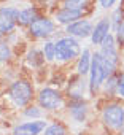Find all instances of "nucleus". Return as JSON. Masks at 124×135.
Here are the masks:
<instances>
[{
	"mask_svg": "<svg viewBox=\"0 0 124 135\" xmlns=\"http://www.w3.org/2000/svg\"><path fill=\"white\" fill-rule=\"evenodd\" d=\"M46 129V121H29L18 124L13 129V135H41Z\"/></svg>",
	"mask_w": 124,
	"mask_h": 135,
	"instance_id": "9b49d317",
	"label": "nucleus"
},
{
	"mask_svg": "<svg viewBox=\"0 0 124 135\" xmlns=\"http://www.w3.org/2000/svg\"><path fill=\"white\" fill-rule=\"evenodd\" d=\"M11 57V49L7 43H0V62H7Z\"/></svg>",
	"mask_w": 124,
	"mask_h": 135,
	"instance_id": "5701e85b",
	"label": "nucleus"
},
{
	"mask_svg": "<svg viewBox=\"0 0 124 135\" xmlns=\"http://www.w3.org/2000/svg\"><path fill=\"white\" fill-rule=\"evenodd\" d=\"M37 18H40V13H38V10L35 8V7H27V8H24V10H21L19 11V16H18V24L19 26H26V27H29Z\"/></svg>",
	"mask_w": 124,
	"mask_h": 135,
	"instance_id": "4468645a",
	"label": "nucleus"
},
{
	"mask_svg": "<svg viewBox=\"0 0 124 135\" xmlns=\"http://www.w3.org/2000/svg\"><path fill=\"white\" fill-rule=\"evenodd\" d=\"M116 95L124 99V72H118V81H116Z\"/></svg>",
	"mask_w": 124,
	"mask_h": 135,
	"instance_id": "4be33fe9",
	"label": "nucleus"
},
{
	"mask_svg": "<svg viewBox=\"0 0 124 135\" xmlns=\"http://www.w3.org/2000/svg\"><path fill=\"white\" fill-rule=\"evenodd\" d=\"M100 118L107 129L119 132L124 127V105L119 102H108L102 108Z\"/></svg>",
	"mask_w": 124,
	"mask_h": 135,
	"instance_id": "f03ea898",
	"label": "nucleus"
},
{
	"mask_svg": "<svg viewBox=\"0 0 124 135\" xmlns=\"http://www.w3.org/2000/svg\"><path fill=\"white\" fill-rule=\"evenodd\" d=\"M91 64H92V52L84 48V49L81 51L80 57H78V65H77V70H78V75H80V76L89 75Z\"/></svg>",
	"mask_w": 124,
	"mask_h": 135,
	"instance_id": "ddd939ff",
	"label": "nucleus"
},
{
	"mask_svg": "<svg viewBox=\"0 0 124 135\" xmlns=\"http://www.w3.org/2000/svg\"><path fill=\"white\" fill-rule=\"evenodd\" d=\"M43 56H45V59L48 60V62H53V60H56V43H53V41H46L45 45H43Z\"/></svg>",
	"mask_w": 124,
	"mask_h": 135,
	"instance_id": "a211bd4d",
	"label": "nucleus"
},
{
	"mask_svg": "<svg viewBox=\"0 0 124 135\" xmlns=\"http://www.w3.org/2000/svg\"><path fill=\"white\" fill-rule=\"evenodd\" d=\"M119 135H124V127H122V129L119 130Z\"/></svg>",
	"mask_w": 124,
	"mask_h": 135,
	"instance_id": "a878e982",
	"label": "nucleus"
},
{
	"mask_svg": "<svg viewBox=\"0 0 124 135\" xmlns=\"http://www.w3.org/2000/svg\"><path fill=\"white\" fill-rule=\"evenodd\" d=\"M107 80V75H105V69H103V62H102V54L97 51L92 54V64H91V70H89V92L91 95H96L100 88L103 86Z\"/></svg>",
	"mask_w": 124,
	"mask_h": 135,
	"instance_id": "20e7f679",
	"label": "nucleus"
},
{
	"mask_svg": "<svg viewBox=\"0 0 124 135\" xmlns=\"http://www.w3.org/2000/svg\"><path fill=\"white\" fill-rule=\"evenodd\" d=\"M115 37H116V43H118V46H124V21L116 27V30H115Z\"/></svg>",
	"mask_w": 124,
	"mask_h": 135,
	"instance_id": "b1692460",
	"label": "nucleus"
},
{
	"mask_svg": "<svg viewBox=\"0 0 124 135\" xmlns=\"http://www.w3.org/2000/svg\"><path fill=\"white\" fill-rule=\"evenodd\" d=\"M116 81H118V72L105 80L103 86H105V94L107 95H110V97L111 95H116Z\"/></svg>",
	"mask_w": 124,
	"mask_h": 135,
	"instance_id": "dca6fc26",
	"label": "nucleus"
},
{
	"mask_svg": "<svg viewBox=\"0 0 124 135\" xmlns=\"http://www.w3.org/2000/svg\"><path fill=\"white\" fill-rule=\"evenodd\" d=\"M8 97L16 108H26L34 100V86L27 80H16L8 88Z\"/></svg>",
	"mask_w": 124,
	"mask_h": 135,
	"instance_id": "f257e3e1",
	"label": "nucleus"
},
{
	"mask_svg": "<svg viewBox=\"0 0 124 135\" xmlns=\"http://www.w3.org/2000/svg\"><path fill=\"white\" fill-rule=\"evenodd\" d=\"M45 56H43V51H38V49H32L29 52V62L32 67H40L43 62H45Z\"/></svg>",
	"mask_w": 124,
	"mask_h": 135,
	"instance_id": "6ab92c4d",
	"label": "nucleus"
},
{
	"mask_svg": "<svg viewBox=\"0 0 124 135\" xmlns=\"http://www.w3.org/2000/svg\"><path fill=\"white\" fill-rule=\"evenodd\" d=\"M92 30H94V24L89 19H84V18L65 26L67 35H72L75 38H88V37L92 35Z\"/></svg>",
	"mask_w": 124,
	"mask_h": 135,
	"instance_id": "6e6552de",
	"label": "nucleus"
},
{
	"mask_svg": "<svg viewBox=\"0 0 124 135\" xmlns=\"http://www.w3.org/2000/svg\"><path fill=\"white\" fill-rule=\"evenodd\" d=\"M84 16V11L81 10H73V8H67V7H62L56 11L54 15V21L57 24H62V26H69L78 19H81Z\"/></svg>",
	"mask_w": 124,
	"mask_h": 135,
	"instance_id": "1a4fd4ad",
	"label": "nucleus"
},
{
	"mask_svg": "<svg viewBox=\"0 0 124 135\" xmlns=\"http://www.w3.org/2000/svg\"><path fill=\"white\" fill-rule=\"evenodd\" d=\"M41 135H67V127L62 122H53L49 126H46V129L43 130Z\"/></svg>",
	"mask_w": 124,
	"mask_h": 135,
	"instance_id": "2eb2a0df",
	"label": "nucleus"
},
{
	"mask_svg": "<svg viewBox=\"0 0 124 135\" xmlns=\"http://www.w3.org/2000/svg\"><path fill=\"white\" fill-rule=\"evenodd\" d=\"M111 19L110 18H102L99 19V22L94 26V30H92V35H91V41L92 45H99L111 33Z\"/></svg>",
	"mask_w": 124,
	"mask_h": 135,
	"instance_id": "9d476101",
	"label": "nucleus"
},
{
	"mask_svg": "<svg viewBox=\"0 0 124 135\" xmlns=\"http://www.w3.org/2000/svg\"><path fill=\"white\" fill-rule=\"evenodd\" d=\"M110 19H111V27H113V30H116V27L124 21V8H122V7L116 8V10L113 11V15L110 16Z\"/></svg>",
	"mask_w": 124,
	"mask_h": 135,
	"instance_id": "412c9836",
	"label": "nucleus"
},
{
	"mask_svg": "<svg viewBox=\"0 0 124 135\" xmlns=\"http://www.w3.org/2000/svg\"><path fill=\"white\" fill-rule=\"evenodd\" d=\"M19 10L13 7H3L0 8V35L11 33L18 24Z\"/></svg>",
	"mask_w": 124,
	"mask_h": 135,
	"instance_id": "0eeeda50",
	"label": "nucleus"
},
{
	"mask_svg": "<svg viewBox=\"0 0 124 135\" xmlns=\"http://www.w3.org/2000/svg\"><path fill=\"white\" fill-rule=\"evenodd\" d=\"M54 32L56 22L48 16H40L29 26V33L34 38H49L51 35H54Z\"/></svg>",
	"mask_w": 124,
	"mask_h": 135,
	"instance_id": "423d86ee",
	"label": "nucleus"
},
{
	"mask_svg": "<svg viewBox=\"0 0 124 135\" xmlns=\"http://www.w3.org/2000/svg\"><path fill=\"white\" fill-rule=\"evenodd\" d=\"M81 51L78 40L72 35L62 37L56 41V60L59 62H72L80 57Z\"/></svg>",
	"mask_w": 124,
	"mask_h": 135,
	"instance_id": "7ed1b4c3",
	"label": "nucleus"
},
{
	"mask_svg": "<svg viewBox=\"0 0 124 135\" xmlns=\"http://www.w3.org/2000/svg\"><path fill=\"white\" fill-rule=\"evenodd\" d=\"M88 5H89V0H64V2H62V7L73 8V10H81V11H86Z\"/></svg>",
	"mask_w": 124,
	"mask_h": 135,
	"instance_id": "f3484780",
	"label": "nucleus"
},
{
	"mask_svg": "<svg viewBox=\"0 0 124 135\" xmlns=\"http://www.w3.org/2000/svg\"><path fill=\"white\" fill-rule=\"evenodd\" d=\"M69 114L77 122H84L88 118V103L83 99H72L69 103Z\"/></svg>",
	"mask_w": 124,
	"mask_h": 135,
	"instance_id": "f8f14e48",
	"label": "nucleus"
},
{
	"mask_svg": "<svg viewBox=\"0 0 124 135\" xmlns=\"http://www.w3.org/2000/svg\"><path fill=\"white\" fill-rule=\"evenodd\" d=\"M41 107L40 105H27L24 108V116L32 118V119H40L41 118Z\"/></svg>",
	"mask_w": 124,
	"mask_h": 135,
	"instance_id": "aec40b11",
	"label": "nucleus"
},
{
	"mask_svg": "<svg viewBox=\"0 0 124 135\" xmlns=\"http://www.w3.org/2000/svg\"><path fill=\"white\" fill-rule=\"evenodd\" d=\"M37 103L45 111H57L64 107V97L57 89L53 88H43L37 94Z\"/></svg>",
	"mask_w": 124,
	"mask_h": 135,
	"instance_id": "39448f33",
	"label": "nucleus"
},
{
	"mask_svg": "<svg viewBox=\"0 0 124 135\" xmlns=\"http://www.w3.org/2000/svg\"><path fill=\"white\" fill-rule=\"evenodd\" d=\"M116 2H118V0H99L100 7H102V8H105V10H108V8H113Z\"/></svg>",
	"mask_w": 124,
	"mask_h": 135,
	"instance_id": "393cba45",
	"label": "nucleus"
}]
</instances>
